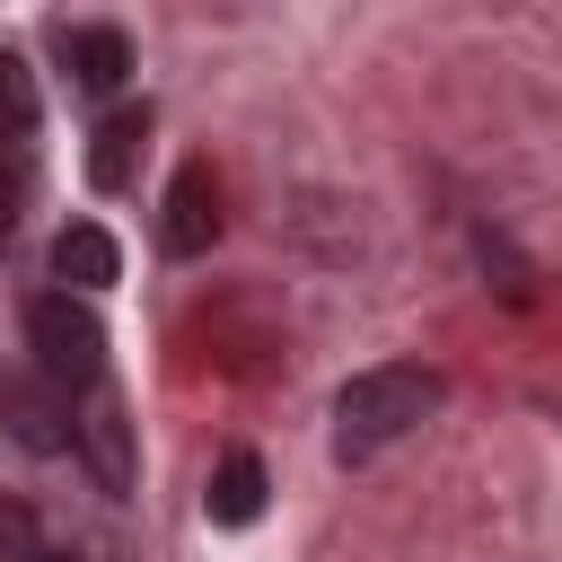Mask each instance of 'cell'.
<instances>
[{"mask_svg": "<svg viewBox=\"0 0 562 562\" xmlns=\"http://www.w3.org/2000/svg\"><path fill=\"white\" fill-rule=\"evenodd\" d=\"M123 272V246L97 228V220H70L61 237H53V290H70V299H88V290H105Z\"/></svg>", "mask_w": 562, "mask_h": 562, "instance_id": "cell-8", "label": "cell"}, {"mask_svg": "<svg viewBox=\"0 0 562 562\" xmlns=\"http://www.w3.org/2000/svg\"><path fill=\"white\" fill-rule=\"evenodd\" d=\"M0 430L26 457H70L79 448V395H61L53 378H9L0 386Z\"/></svg>", "mask_w": 562, "mask_h": 562, "instance_id": "cell-3", "label": "cell"}, {"mask_svg": "<svg viewBox=\"0 0 562 562\" xmlns=\"http://www.w3.org/2000/svg\"><path fill=\"white\" fill-rule=\"evenodd\" d=\"M18 202H26V167L9 158V167H0V246H9V228H18Z\"/></svg>", "mask_w": 562, "mask_h": 562, "instance_id": "cell-12", "label": "cell"}, {"mask_svg": "<svg viewBox=\"0 0 562 562\" xmlns=\"http://www.w3.org/2000/svg\"><path fill=\"white\" fill-rule=\"evenodd\" d=\"M53 53H61V79H70L79 97H114V88L132 79V35H123V26H61Z\"/></svg>", "mask_w": 562, "mask_h": 562, "instance_id": "cell-5", "label": "cell"}, {"mask_svg": "<svg viewBox=\"0 0 562 562\" xmlns=\"http://www.w3.org/2000/svg\"><path fill=\"white\" fill-rule=\"evenodd\" d=\"M439 404V378L422 360H386V369H360L342 395H334V457L342 465H369L386 457L395 439H413Z\"/></svg>", "mask_w": 562, "mask_h": 562, "instance_id": "cell-1", "label": "cell"}, {"mask_svg": "<svg viewBox=\"0 0 562 562\" xmlns=\"http://www.w3.org/2000/svg\"><path fill=\"white\" fill-rule=\"evenodd\" d=\"M26 351H35V378H53L61 395L105 386V325H97V307L70 299V290L26 299Z\"/></svg>", "mask_w": 562, "mask_h": 562, "instance_id": "cell-2", "label": "cell"}, {"mask_svg": "<svg viewBox=\"0 0 562 562\" xmlns=\"http://www.w3.org/2000/svg\"><path fill=\"white\" fill-rule=\"evenodd\" d=\"M70 457H88L97 492H132V422H123L114 386H88L79 395V448Z\"/></svg>", "mask_w": 562, "mask_h": 562, "instance_id": "cell-4", "label": "cell"}, {"mask_svg": "<svg viewBox=\"0 0 562 562\" xmlns=\"http://www.w3.org/2000/svg\"><path fill=\"white\" fill-rule=\"evenodd\" d=\"M35 132V88H26V61L0 53V149H26Z\"/></svg>", "mask_w": 562, "mask_h": 562, "instance_id": "cell-11", "label": "cell"}, {"mask_svg": "<svg viewBox=\"0 0 562 562\" xmlns=\"http://www.w3.org/2000/svg\"><path fill=\"white\" fill-rule=\"evenodd\" d=\"M211 237H220V176H211L202 158H184V167H176V184H167L158 246H167V255H202Z\"/></svg>", "mask_w": 562, "mask_h": 562, "instance_id": "cell-6", "label": "cell"}, {"mask_svg": "<svg viewBox=\"0 0 562 562\" xmlns=\"http://www.w3.org/2000/svg\"><path fill=\"white\" fill-rule=\"evenodd\" d=\"M0 562H79V536L26 492H0Z\"/></svg>", "mask_w": 562, "mask_h": 562, "instance_id": "cell-7", "label": "cell"}, {"mask_svg": "<svg viewBox=\"0 0 562 562\" xmlns=\"http://www.w3.org/2000/svg\"><path fill=\"white\" fill-rule=\"evenodd\" d=\"M263 457L255 448H228L220 457V474H211V492H202V509H211V527H255L263 518Z\"/></svg>", "mask_w": 562, "mask_h": 562, "instance_id": "cell-10", "label": "cell"}, {"mask_svg": "<svg viewBox=\"0 0 562 562\" xmlns=\"http://www.w3.org/2000/svg\"><path fill=\"white\" fill-rule=\"evenodd\" d=\"M140 140H149V105H114L97 123V140H88V184L97 193H123L132 167H140Z\"/></svg>", "mask_w": 562, "mask_h": 562, "instance_id": "cell-9", "label": "cell"}]
</instances>
